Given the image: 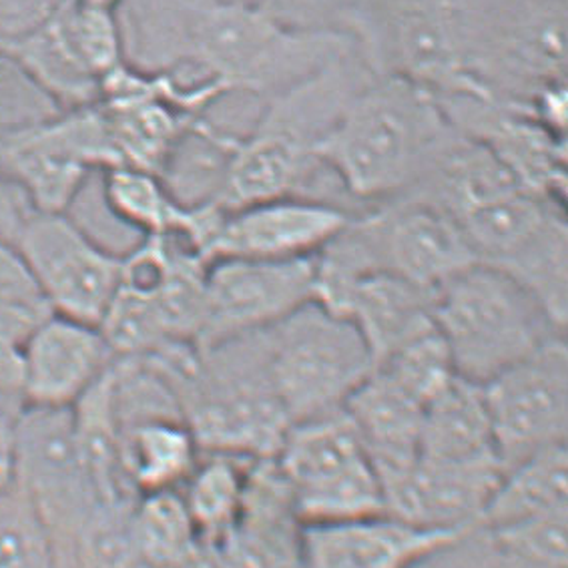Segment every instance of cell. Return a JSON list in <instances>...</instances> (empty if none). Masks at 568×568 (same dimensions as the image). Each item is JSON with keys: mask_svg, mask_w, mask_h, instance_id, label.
Returning a JSON list of instances; mask_svg holds the SVG:
<instances>
[{"mask_svg": "<svg viewBox=\"0 0 568 568\" xmlns=\"http://www.w3.org/2000/svg\"><path fill=\"white\" fill-rule=\"evenodd\" d=\"M116 19L125 63L153 73L193 69L260 101L356 49L349 34L284 27L252 0H125Z\"/></svg>", "mask_w": 568, "mask_h": 568, "instance_id": "1", "label": "cell"}, {"mask_svg": "<svg viewBox=\"0 0 568 568\" xmlns=\"http://www.w3.org/2000/svg\"><path fill=\"white\" fill-rule=\"evenodd\" d=\"M414 197L446 211L478 264L510 275L567 329V205L520 185L485 145L464 133L444 151Z\"/></svg>", "mask_w": 568, "mask_h": 568, "instance_id": "2", "label": "cell"}, {"mask_svg": "<svg viewBox=\"0 0 568 568\" xmlns=\"http://www.w3.org/2000/svg\"><path fill=\"white\" fill-rule=\"evenodd\" d=\"M456 135L432 91L374 74L320 143L317 159L346 197L379 205L418 190Z\"/></svg>", "mask_w": 568, "mask_h": 568, "instance_id": "3", "label": "cell"}, {"mask_svg": "<svg viewBox=\"0 0 568 568\" xmlns=\"http://www.w3.org/2000/svg\"><path fill=\"white\" fill-rule=\"evenodd\" d=\"M372 77L354 49L262 101L253 125L233 139L215 203L222 210H237L287 195L320 200L316 187L329 173L317 159V148Z\"/></svg>", "mask_w": 568, "mask_h": 568, "instance_id": "4", "label": "cell"}, {"mask_svg": "<svg viewBox=\"0 0 568 568\" xmlns=\"http://www.w3.org/2000/svg\"><path fill=\"white\" fill-rule=\"evenodd\" d=\"M148 359L175 389L201 453L274 458L292 422L274 388L265 332Z\"/></svg>", "mask_w": 568, "mask_h": 568, "instance_id": "5", "label": "cell"}, {"mask_svg": "<svg viewBox=\"0 0 568 568\" xmlns=\"http://www.w3.org/2000/svg\"><path fill=\"white\" fill-rule=\"evenodd\" d=\"M434 324L456 372L485 384L567 329L537 297L490 265L474 264L434 292Z\"/></svg>", "mask_w": 568, "mask_h": 568, "instance_id": "6", "label": "cell"}, {"mask_svg": "<svg viewBox=\"0 0 568 568\" xmlns=\"http://www.w3.org/2000/svg\"><path fill=\"white\" fill-rule=\"evenodd\" d=\"M478 264L458 223L418 197H400L354 213L346 227L317 253V280L398 275L436 290Z\"/></svg>", "mask_w": 568, "mask_h": 568, "instance_id": "7", "label": "cell"}, {"mask_svg": "<svg viewBox=\"0 0 568 568\" xmlns=\"http://www.w3.org/2000/svg\"><path fill=\"white\" fill-rule=\"evenodd\" d=\"M347 34L374 74L436 97H488L474 81L454 0H358Z\"/></svg>", "mask_w": 568, "mask_h": 568, "instance_id": "8", "label": "cell"}, {"mask_svg": "<svg viewBox=\"0 0 568 568\" xmlns=\"http://www.w3.org/2000/svg\"><path fill=\"white\" fill-rule=\"evenodd\" d=\"M265 336L274 388L292 424L344 410L374 369L354 324L316 300L265 329Z\"/></svg>", "mask_w": 568, "mask_h": 568, "instance_id": "9", "label": "cell"}, {"mask_svg": "<svg viewBox=\"0 0 568 568\" xmlns=\"http://www.w3.org/2000/svg\"><path fill=\"white\" fill-rule=\"evenodd\" d=\"M274 463L302 527L386 515L378 473L344 410L292 424Z\"/></svg>", "mask_w": 568, "mask_h": 568, "instance_id": "10", "label": "cell"}, {"mask_svg": "<svg viewBox=\"0 0 568 568\" xmlns=\"http://www.w3.org/2000/svg\"><path fill=\"white\" fill-rule=\"evenodd\" d=\"M14 430V480L49 528L57 568H67L84 530L115 506L106 505L84 466L71 408H27L17 418Z\"/></svg>", "mask_w": 568, "mask_h": 568, "instance_id": "11", "label": "cell"}, {"mask_svg": "<svg viewBox=\"0 0 568 568\" xmlns=\"http://www.w3.org/2000/svg\"><path fill=\"white\" fill-rule=\"evenodd\" d=\"M119 165L99 103L0 135V169L19 181L34 207L69 213L95 173Z\"/></svg>", "mask_w": 568, "mask_h": 568, "instance_id": "12", "label": "cell"}, {"mask_svg": "<svg viewBox=\"0 0 568 568\" xmlns=\"http://www.w3.org/2000/svg\"><path fill=\"white\" fill-rule=\"evenodd\" d=\"M503 473L565 446L568 436V344L558 336L483 384Z\"/></svg>", "mask_w": 568, "mask_h": 568, "instance_id": "13", "label": "cell"}, {"mask_svg": "<svg viewBox=\"0 0 568 568\" xmlns=\"http://www.w3.org/2000/svg\"><path fill=\"white\" fill-rule=\"evenodd\" d=\"M53 314L95 324L113 302L123 255L106 250L69 213L37 211L17 242Z\"/></svg>", "mask_w": 568, "mask_h": 568, "instance_id": "14", "label": "cell"}, {"mask_svg": "<svg viewBox=\"0 0 568 568\" xmlns=\"http://www.w3.org/2000/svg\"><path fill=\"white\" fill-rule=\"evenodd\" d=\"M316 257L211 262L197 349L265 332L314 302Z\"/></svg>", "mask_w": 568, "mask_h": 568, "instance_id": "15", "label": "cell"}, {"mask_svg": "<svg viewBox=\"0 0 568 568\" xmlns=\"http://www.w3.org/2000/svg\"><path fill=\"white\" fill-rule=\"evenodd\" d=\"M453 125L478 141L527 190L567 205V138L532 109L498 97H438Z\"/></svg>", "mask_w": 568, "mask_h": 568, "instance_id": "16", "label": "cell"}, {"mask_svg": "<svg viewBox=\"0 0 568 568\" xmlns=\"http://www.w3.org/2000/svg\"><path fill=\"white\" fill-rule=\"evenodd\" d=\"M354 211L336 201L275 197L223 211L207 260H304L316 257L346 227Z\"/></svg>", "mask_w": 568, "mask_h": 568, "instance_id": "17", "label": "cell"}, {"mask_svg": "<svg viewBox=\"0 0 568 568\" xmlns=\"http://www.w3.org/2000/svg\"><path fill=\"white\" fill-rule=\"evenodd\" d=\"M434 292L389 274L316 280V302L354 324L374 358V368L436 327Z\"/></svg>", "mask_w": 568, "mask_h": 568, "instance_id": "18", "label": "cell"}, {"mask_svg": "<svg viewBox=\"0 0 568 568\" xmlns=\"http://www.w3.org/2000/svg\"><path fill=\"white\" fill-rule=\"evenodd\" d=\"M500 476L503 466L496 460L444 463L420 456L384 485V508L416 527L474 535Z\"/></svg>", "mask_w": 568, "mask_h": 568, "instance_id": "19", "label": "cell"}, {"mask_svg": "<svg viewBox=\"0 0 568 568\" xmlns=\"http://www.w3.org/2000/svg\"><path fill=\"white\" fill-rule=\"evenodd\" d=\"M470 537L389 515L302 527V568H412Z\"/></svg>", "mask_w": 568, "mask_h": 568, "instance_id": "20", "label": "cell"}, {"mask_svg": "<svg viewBox=\"0 0 568 568\" xmlns=\"http://www.w3.org/2000/svg\"><path fill=\"white\" fill-rule=\"evenodd\" d=\"M22 356L27 408H73L116 362L99 326L59 314L27 337Z\"/></svg>", "mask_w": 568, "mask_h": 568, "instance_id": "21", "label": "cell"}, {"mask_svg": "<svg viewBox=\"0 0 568 568\" xmlns=\"http://www.w3.org/2000/svg\"><path fill=\"white\" fill-rule=\"evenodd\" d=\"M344 412L358 432L382 488L420 458L424 404L384 372L372 369L349 396Z\"/></svg>", "mask_w": 568, "mask_h": 568, "instance_id": "22", "label": "cell"}, {"mask_svg": "<svg viewBox=\"0 0 568 568\" xmlns=\"http://www.w3.org/2000/svg\"><path fill=\"white\" fill-rule=\"evenodd\" d=\"M116 424L121 470L131 495L139 498L185 485L203 453L183 414H153Z\"/></svg>", "mask_w": 568, "mask_h": 568, "instance_id": "23", "label": "cell"}, {"mask_svg": "<svg viewBox=\"0 0 568 568\" xmlns=\"http://www.w3.org/2000/svg\"><path fill=\"white\" fill-rule=\"evenodd\" d=\"M420 456L444 463H500L483 384L458 374L426 404Z\"/></svg>", "mask_w": 568, "mask_h": 568, "instance_id": "24", "label": "cell"}, {"mask_svg": "<svg viewBox=\"0 0 568 568\" xmlns=\"http://www.w3.org/2000/svg\"><path fill=\"white\" fill-rule=\"evenodd\" d=\"M568 510V453L548 448L508 468L490 496L476 532L513 527Z\"/></svg>", "mask_w": 568, "mask_h": 568, "instance_id": "25", "label": "cell"}, {"mask_svg": "<svg viewBox=\"0 0 568 568\" xmlns=\"http://www.w3.org/2000/svg\"><path fill=\"white\" fill-rule=\"evenodd\" d=\"M253 463L232 454H201L195 470L180 488L201 545L217 547L237 527Z\"/></svg>", "mask_w": 568, "mask_h": 568, "instance_id": "26", "label": "cell"}, {"mask_svg": "<svg viewBox=\"0 0 568 568\" xmlns=\"http://www.w3.org/2000/svg\"><path fill=\"white\" fill-rule=\"evenodd\" d=\"M131 532L148 568H180L200 552L180 490L139 496L131 508Z\"/></svg>", "mask_w": 568, "mask_h": 568, "instance_id": "27", "label": "cell"}, {"mask_svg": "<svg viewBox=\"0 0 568 568\" xmlns=\"http://www.w3.org/2000/svg\"><path fill=\"white\" fill-rule=\"evenodd\" d=\"M53 24L74 59L99 83L125 63V44L116 12L84 9L69 0L63 11L54 17Z\"/></svg>", "mask_w": 568, "mask_h": 568, "instance_id": "28", "label": "cell"}, {"mask_svg": "<svg viewBox=\"0 0 568 568\" xmlns=\"http://www.w3.org/2000/svg\"><path fill=\"white\" fill-rule=\"evenodd\" d=\"M0 568H57L49 528L17 480L0 496Z\"/></svg>", "mask_w": 568, "mask_h": 568, "instance_id": "29", "label": "cell"}, {"mask_svg": "<svg viewBox=\"0 0 568 568\" xmlns=\"http://www.w3.org/2000/svg\"><path fill=\"white\" fill-rule=\"evenodd\" d=\"M53 316L29 265L12 243L0 242V339L24 344Z\"/></svg>", "mask_w": 568, "mask_h": 568, "instance_id": "30", "label": "cell"}, {"mask_svg": "<svg viewBox=\"0 0 568 568\" xmlns=\"http://www.w3.org/2000/svg\"><path fill=\"white\" fill-rule=\"evenodd\" d=\"M374 369L384 372L398 386L410 392L424 408L454 376H458L450 352L436 327L382 359Z\"/></svg>", "mask_w": 568, "mask_h": 568, "instance_id": "31", "label": "cell"}, {"mask_svg": "<svg viewBox=\"0 0 568 568\" xmlns=\"http://www.w3.org/2000/svg\"><path fill=\"white\" fill-rule=\"evenodd\" d=\"M61 109L32 81L19 61L0 51V135H9L57 115Z\"/></svg>", "mask_w": 568, "mask_h": 568, "instance_id": "32", "label": "cell"}, {"mask_svg": "<svg viewBox=\"0 0 568 568\" xmlns=\"http://www.w3.org/2000/svg\"><path fill=\"white\" fill-rule=\"evenodd\" d=\"M515 557L545 568H567L568 513L540 516L486 532Z\"/></svg>", "mask_w": 568, "mask_h": 568, "instance_id": "33", "label": "cell"}, {"mask_svg": "<svg viewBox=\"0 0 568 568\" xmlns=\"http://www.w3.org/2000/svg\"><path fill=\"white\" fill-rule=\"evenodd\" d=\"M274 21L295 31L347 34L358 0H252Z\"/></svg>", "mask_w": 568, "mask_h": 568, "instance_id": "34", "label": "cell"}, {"mask_svg": "<svg viewBox=\"0 0 568 568\" xmlns=\"http://www.w3.org/2000/svg\"><path fill=\"white\" fill-rule=\"evenodd\" d=\"M69 0H0V51H9L63 11Z\"/></svg>", "mask_w": 568, "mask_h": 568, "instance_id": "35", "label": "cell"}, {"mask_svg": "<svg viewBox=\"0 0 568 568\" xmlns=\"http://www.w3.org/2000/svg\"><path fill=\"white\" fill-rule=\"evenodd\" d=\"M27 410V374L22 344L0 339V414L19 418Z\"/></svg>", "mask_w": 568, "mask_h": 568, "instance_id": "36", "label": "cell"}, {"mask_svg": "<svg viewBox=\"0 0 568 568\" xmlns=\"http://www.w3.org/2000/svg\"><path fill=\"white\" fill-rule=\"evenodd\" d=\"M37 211L21 183L0 169V242L17 245Z\"/></svg>", "mask_w": 568, "mask_h": 568, "instance_id": "37", "label": "cell"}, {"mask_svg": "<svg viewBox=\"0 0 568 568\" xmlns=\"http://www.w3.org/2000/svg\"><path fill=\"white\" fill-rule=\"evenodd\" d=\"M17 420L0 414V496L4 495L17 476Z\"/></svg>", "mask_w": 568, "mask_h": 568, "instance_id": "38", "label": "cell"}, {"mask_svg": "<svg viewBox=\"0 0 568 568\" xmlns=\"http://www.w3.org/2000/svg\"><path fill=\"white\" fill-rule=\"evenodd\" d=\"M74 2L84 9L103 12H119V9L125 4V0H74Z\"/></svg>", "mask_w": 568, "mask_h": 568, "instance_id": "39", "label": "cell"}]
</instances>
